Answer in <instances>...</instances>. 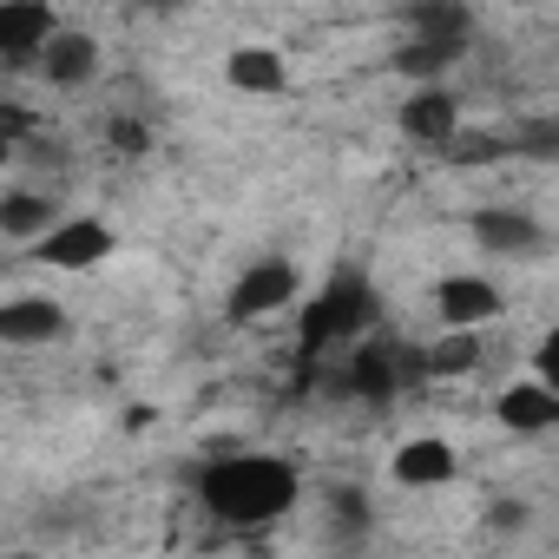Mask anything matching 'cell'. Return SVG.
Returning <instances> with one entry per match:
<instances>
[{"label": "cell", "mask_w": 559, "mask_h": 559, "mask_svg": "<svg viewBox=\"0 0 559 559\" xmlns=\"http://www.w3.org/2000/svg\"><path fill=\"white\" fill-rule=\"evenodd\" d=\"M198 500L224 526H270L297 507V467L284 454H224L198 474Z\"/></svg>", "instance_id": "cell-1"}, {"label": "cell", "mask_w": 559, "mask_h": 559, "mask_svg": "<svg viewBox=\"0 0 559 559\" xmlns=\"http://www.w3.org/2000/svg\"><path fill=\"white\" fill-rule=\"evenodd\" d=\"M415 382H428V362H421V349H415V343L369 336V343H356V349H349V376H343V389H349V395H362V402H395V395H402V389H415Z\"/></svg>", "instance_id": "cell-2"}, {"label": "cell", "mask_w": 559, "mask_h": 559, "mask_svg": "<svg viewBox=\"0 0 559 559\" xmlns=\"http://www.w3.org/2000/svg\"><path fill=\"white\" fill-rule=\"evenodd\" d=\"M376 317H382V304H376V290L362 284V276H336V284L310 304V317H304V343L323 349V343H343V336H369Z\"/></svg>", "instance_id": "cell-3"}, {"label": "cell", "mask_w": 559, "mask_h": 559, "mask_svg": "<svg viewBox=\"0 0 559 559\" xmlns=\"http://www.w3.org/2000/svg\"><path fill=\"white\" fill-rule=\"evenodd\" d=\"M297 290H304L297 263H290V257H263V263H250L237 284H230L224 310H230L237 323H263V317H276V310H290Z\"/></svg>", "instance_id": "cell-4"}, {"label": "cell", "mask_w": 559, "mask_h": 559, "mask_svg": "<svg viewBox=\"0 0 559 559\" xmlns=\"http://www.w3.org/2000/svg\"><path fill=\"white\" fill-rule=\"evenodd\" d=\"M34 250V263H47V270H99L112 250H119V237H112V224H99V217H60L40 243H27Z\"/></svg>", "instance_id": "cell-5"}, {"label": "cell", "mask_w": 559, "mask_h": 559, "mask_svg": "<svg viewBox=\"0 0 559 559\" xmlns=\"http://www.w3.org/2000/svg\"><path fill=\"white\" fill-rule=\"evenodd\" d=\"M53 34H60V14L47 0H0V60L8 67H34Z\"/></svg>", "instance_id": "cell-6"}, {"label": "cell", "mask_w": 559, "mask_h": 559, "mask_svg": "<svg viewBox=\"0 0 559 559\" xmlns=\"http://www.w3.org/2000/svg\"><path fill=\"white\" fill-rule=\"evenodd\" d=\"M389 474H395L402 487L428 493V487H448V480L461 474V454H454V441H441V435H415V441H402V448H395Z\"/></svg>", "instance_id": "cell-7"}, {"label": "cell", "mask_w": 559, "mask_h": 559, "mask_svg": "<svg viewBox=\"0 0 559 559\" xmlns=\"http://www.w3.org/2000/svg\"><path fill=\"white\" fill-rule=\"evenodd\" d=\"M402 132H408L415 145H448V139L461 132V99H454V86H415V93L402 99Z\"/></svg>", "instance_id": "cell-8"}, {"label": "cell", "mask_w": 559, "mask_h": 559, "mask_svg": "<svg viewBox=\"0 0 559 559\" xmlns=\"http://www.w3.org/2000/svg\"><path fill=\"white\" fill-rule=\"evenodd\" d=\"M474 243L487 257H539L546 250V224L533 211H480L474 217Z\"/></svg>", "instance_id": "cell-9"}, {"label": "cell", "mask_w": 559, "mask_h": 559, "mask_svg": "<svg viewBox=\"0 0 559 559\" xmlns=\"http://www.w3.org/2000/svg\"><path fill=\"white\" fill-rule=\"evenodd\" d=\"M435 310H441L448 330H474L480 336V323L500 317V290L487 284V276H448V284L435 290Z\"/></svg>", "instance_id": "cell-10"}, {"label": "cell", "mask_w": 559, "mask_h": 559, "mask_svg": "<svg viewBox=\"0 0 559 559\" xmlns=\"http://www.w3.org/2000/svg\"><path fill=\"white\" fill-rule=\"evenodd\" d=\"M53 86H86L93 73H99V40L93 34H80V27H60L47 47H40V60H34Z\"/></svg>", "instance_id": "cell-11"}, {"label": "cell", "mask_w": 559, "mask_h": 559, "mask_svg": "<svg viewBox=\"0 0 559 559\" xmlns=\"http://www.w3.org/2000/svg\"><path fill=\"white\" fill-rule=\"evenodd\" d=\"M67 336V310L53 297H14L0 304V343H53Z\"/></svg>", "instance_id": "cell-12"}, {"label": "cell", "mask_w": 559, "mask_h": 559, "mask_svg": "<svg viewBox=\"0 0 559 559\" xmlns=\"http://www.w3.org/2000/svg\"><path fill=\"white\" fill-rule=\"evenodd\" d=\"M500 421H507V435H546V428H559V395L539 382H513L500 395Z\"/></svg>", "instance_id": "cell-13"}, {"label": "cell", "mask_w": 559, "mask_h": 559, "mask_svg": "<svg viewBox=\"0 0 559 559\" xmlns=\"http://www.w3.org/2000/svg\"><path fill=\"white\" fill-rule=\"evenodd\" d=\"M224 80L237 93H284L290 86V67H284V53H276V47H237L224 60Z\"/></svg>", "instance_id": "cell-14"}, {"label": "cell", "mask_w": 559, "mask_h": 559, "mask_svg": "<svg viewBox=\"0 0 559 559\" xmlns=\"http://www.w3.org/2000/svg\"><path fill=\"white\" fill-rule=\"evenodd\" d=\"M408 27H415V47H435V53L461 60V47H467V34H474V14H467V8H415Z\"/></svg>", "instance_id": "cell-15"}, {"label": "cell", "mask_w": 559, "mask_h": 559, "mask_svg": "<svg viewBox=\"0 0 559 559\" xmlns=\"http://www.w3.org/2000/svg\"><path fill=\"white\" fill-rule=\"evenodd\" d=\"M53 224H60V217H53V198H40V191H8V198H0V237L40 243Z\"/></svg>", "instance_id": "cell-16"}, {"label": "cell", "mask_w": 559, "mask_h": 559, "mask_svg": "<svg viewBox=\"0 0 559 559\" xmlns=\"http://www.w3.org/2000/svg\"><path fill=\"white\" fill-rule=\"evenodd\" d=\"M421 362H428V382H461V376L480 369V336L474 330H448L435 349H421Z\"/></svg>", "instance_id": "cell-17"}, {"label": "cell", "mask_w": 559, "mask_h": 559, "mask_svg": "<svg viewBox=\"0 0 559 559\" xmlns=\"http://www.w3.org/2000/svg\"><path fill=\"white\" fill-rule=\"evenodd\" d=\"M112 145H119V152H145V145H152V132H145L139 119H112Z\"/></svg>", "instance_id": "cell-18"}, {"label": "cell", "mask_w": 559, "mask_h": 559, "mask_svg": "<svg viewBox=\"0 0 559 559\" xmlns=\"http://www.w3.org/2000/svg\"><path fill=\"white\" fill-rule=\"evenodd\" d=\"M330 507H336V520H349V533H362V526H369V500H362V493H336Z\"/></svg>", "instance_id": "cell-19"}, {"label": "cell", "mask_w": 559, "mask_h": 559, "mask_svg": "<svg viewBox=\"0 0 559 559\" xmlns=\"http://www.w3.org/2000/svg\"><path fill=\"white\" fill-rule=\"evenodd\" d=\"M520 520H526V507H520V500H513V507H493V526H500V533H513Z\"/></svg>", "instance_id": "cell-20"}, {"label": "cell", "mask_w": 559, "mask_h": 559, "mask_svg": "<svg viewBox=\"0 0 559 559\" xmlns=\"http://www.w3.org/2000/svg\"><path fill=\"white\" fill-rule=\"evenodd\" d=\"M8 152H14V145H8V139H0V165H8Z\"/></svg>", "instance_id": "cell-21"}, {"label": "cell", "mask_w": 559, "mask_h": 559, "mask_svg": "<svg viewBox=\"0 0 559 559\" xmlns=\"http://www.w3.org/2000/svg\"><path fill=\"white\" fill-rule=\"evenodd\" d=\"M8 559H40V552H8Z\"/></svg>", "instance_id": "cell-22"}]
</instances>
